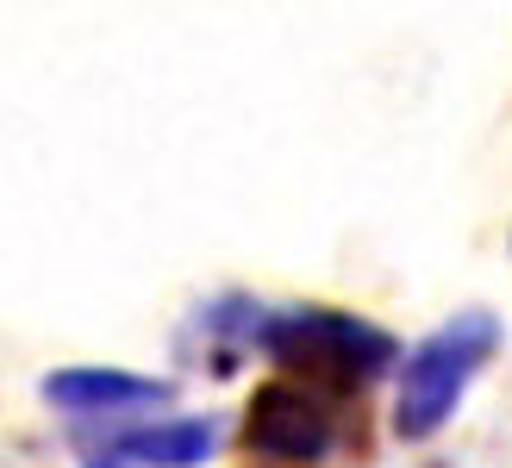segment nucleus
<instances>
[{"label":"nucleus","mask_w":512,"mask_h":468,"mask_svg":"<svg viewBox=\"0 0 512 468\" xmlns=\"http://www.w3.org/2000/svg\"><path fill=\"white\" fill-rule=\"evenodd\" d=\"M207 325L225 350H263L281 369H306L313 381H338V387H369L400 362L394 331H381L363 312L344 306H256L244 294H225L213 306H200Z\"/></svg>","instance_id":"obj_1"},{"label":"nucleus","mask_w":512,"mask_h":468,"mask_svg":"<svg viewBox=\"0 0 512 468\" xmlns=\"http://www.w3.org/2000/svg\"><path fill=\"white\" fill-rule=\"evenodd\" d=\"M506 331L488 306L450 312L438 331H425L413 350H400V394H394V437L400 444H431L450 419L475 375L500 356Z\"/></svg>","instance_id":"obj_2"},{"label":"nucleus","mask_w":512,"mask_h":468,"mask_svg":"<svg viewBox=\"0 0 512 468\" xmlns=\"http://www.w3.org/2000/svg\"><path fill=\"white\" fill-rule=\"evenodd\" d=\"M338 406L319 381H263L244 406V450L263 462H288V468H313L338 450Z\"/></svg>","instance_id":"obj_3"},{"label":"nucleus","mask_w":512,"mask_h":468,"mask_svg":"<svg viewBox=\"0 0 512 468\" xmlns=\"http://www.w3.org/2000/svg\"><path fill=\"white\" fill-rule=\"evenodd\" d=\"M225 444L213 412H175V419H132L119 431L82 437V468H207Z\"/></svg>","instance_id":"obj_4"},{"label":"nucleus","mask_w":512,"mask_h":468,"mask_svg":"<svg viewBox=\"0 0 512 468\" xmlns=\"http://www.w3.org/2000/svg\"><path fill=\"white\" fill-rule=\"evenodd\" d=\"M38 394L50 412H63L69 425H132V412L144 406H169L175 381L163 375H138V369H113V362H75V369H57L38 381Z\"/></svg>","instance_id":"obj_5"}]
</instances>
